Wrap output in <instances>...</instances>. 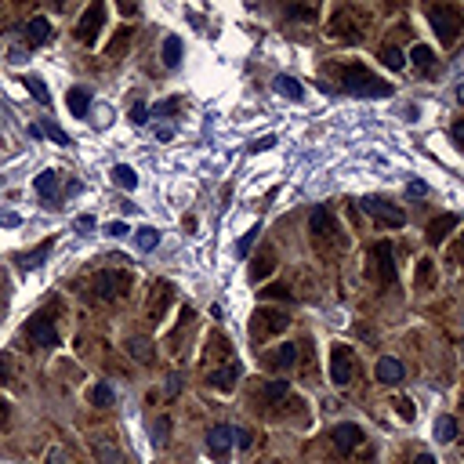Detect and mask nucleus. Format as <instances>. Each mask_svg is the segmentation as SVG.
Here are the masks:
<instances>
[{
	"label": "nucleus",
	"mask_w": 464,
	"mask_h": 464,
	"mask_svg": "<svg viewBox=\"0 0 464 464\" xmlns=\"http://www.w3.org/2000/svg\"><path fill=\"white\" fill-rule=\"evenodd\" d=\"M280 330H286V316L280 309H258L254 312V323H250V338L254 341H265V338H272V334H280Z\"/></svg>",
	"instance_id": "nucleus-2"
},
{
	"label": "nucleus",
	"mask_w": 464,
	"mask_h": 464,
	"mask_svg": "<svg viewBox=\"0 0 464 464\" xmlns=\"http://www.w3.org/2000/svg\"><path fill=\"white\" fill-rule=\"evenodd\" d=\"M436 439L439 442H454L457 439V421L450 418V413H439L436 418Z\"/></svg>",
	"instance_id": "nucleus-22"
},
{
	"label": "nucleus",
	"mask_w": 464,
	"mask_h": 464,
	"mask_svg": "<svg viewBox=\"0 0 464 464\" xmlns=\"http://www.w3.org/2000/svg\"><path fill=\"white\" fill-rule=\"evenodd\" d=\"M272 146H276V138H272V135H265V138H258V141L250 146V153H261V149H272Z\"/></svg>",
	"instance_id": "nucleus-39"
},
{
	"label": "nucleus",
	"mask_w": 464,
	"mask_h": 464,
	"mask_svg": "<svg viewBox=\"0 0 464 464\" xmlns=\"http://www.w3.org/2000/svg\"><path fill=\"white\" fill-rule=\"evenodd\" d=\"M167 301H171V286H167V283H156L153 301H149V323H160V319H164Z\"/></svg>",
	"instance_id": "nucleus-17"
},
{
	"label": "nucleus",
	"mask_w": 464,
	"mask_h": 464,
	"mask_svg": "<svg viewBox=\"0 0 464 464\" xmlns=\"http://www.w3.org/2000/svg\"><path fill=\"white\" fill-rule=\"evenodd\" d=\"M454 141L464 149V120H457V123H454Z\"/></svg>",
	"instance_id": "nucleus-44"
},
{
	"label": "nucleus",
	"mask_w": 464,
	"mask_h": 464,
	"mask_svg": "<svg viewBox=\"0 0 464 464\" xmlns=\"http://www.w3.org/2000/svg\"><path fill=\"white\" fill-rule=\"evenodd\" d=\"M87 399H91V406H113V388H109V385H94L87 392Z\"/></svg>",
	"instance_id": "nucleus-29"
},
{
	"label": "nucleus",
	"mask_w": 464,
	"mask_h": 464,
	"mask_svg": "<svg viewBox=\"0 0 464 464\" xmlns=\"http://www.w3.org/2000/svg\"><path fill=\"white\" fill-rule=\"evenodd\" d=\"M265 298H291V291L286 286H268V291H261Z\"/></svg>",
	"instance_id": "nucleus-41"
},
{
	"label": "nucleus",
	"mask_w": 464,
	"mask_h": 464,
	"mask_svg": "<svg viewBox=\"0 0 464 464\" xmlns=\"http://www.w3.org/2000/svg\"><path fill=\"white\" fill-rule=\"evenodd\" d=\"M113 182H117L120 189H127V193H131V189H138V174H135V167L117 164V167H113Z\"/></svg>",
	"instance_id": "nucleus-24"
},
{
	"label": "nucleus",
	"mask_w": 464,
	"mask_h": 464,
	"mask_svg": "<svg viewBox=\"0 0 464 464\" xmlns=\"http://www.w3.org/2000/svg\"><path fill=\"white\" fill-rule=\"evenodd\" d=\"M66 102H69V113H73V117H87V105H91V98H87V91H80V87H73V91L66 94Z\"/></svg>",
	"instance_id": "nucleus-26"
},
{
	"label": "nucleus",
	"mask_w": 464,
	"mask_h": 464,
	"mask_svg": "<svg viewBox=\"0 0 464 464\" xmlns=\"http://www.w3.org/2000/svg\"><path fill=\"white\" fill-rule=\"evenodd\" d=\"M265 363L272 366V370H291V366L298 363V348L294 345H276L272 352H265Z\"/></svg>",
	"instance_id": "nucleus-14"
},
{
	"label": "nucleus",
	"mask_w": 464,
	"mask_h": 464,
	"mask_svg": "<svg viewBox=\"0 0 464 464\" xmlns=\"http://www.w3.org/2000/svg\"><path fill=\"white\" fill-rule=\"evenodd\" d=\"M413 464H436V457H431V454H418V457H413Z\"/></svg>",
	"instance_id": "nucleus-50"
},
{
	"label": "nucleus",
	"mask_w": 464,
	"mask_h": 464,
	"mask_svg": "<svg viewBox=\"0 0 464 464\" xmlns=\"http://www.w3.org/2000/svg\"><path fill=\"white\" fill-rule=\"evenodd\" d=\"M381 62H385L388 69H403L406 62H403V51H399V47H385V51H381Z\"/></svg>",
	"instance_id": "nucleus-33"
},
{
	"label": "nucleus",
	"mask_w": 464,
	"mask_h": 464,
	"mask_svg": "<svg viewBox=\"0 0 464 464\" xmlns=\"http://www.w3.org/2000/svg\"><path fill=\"white\" fill-rule=\"evenodd\" d=\"M258 232H261V229H250V232H247V236L236 243V254H239V258H247V250H250V243H254V239H258Z\"/></svg>",
	"instance_id": "nucleus-36"
},
{
	"label": "nucleus",
	"mask_w": 464,
	"mask_h": 464,
	"mask_svg": "<svg viewBox=\"0 0 464 464\" xmlns=\"http://www.w3.org/2000/svg\"><path fill=\"white\" fill-rule=\"evenodd\" d=\"M309 229H312V236H316V243H319V239H330L334 232H338V229H334V218H330L327 207H316V211L309 214Z\"/></svg>",
	"instance_id": "nucleus-12"
},
{
	"label": "nucleus",
	"mask_w": 464,
	"mask_h": 464,
	"mask_svg": "<svg viewBox=\"0 0 464 464\" xmlns=\"http://www.w3.org/2000/svg\"><path fill=\"white\" fill-rule=\"evenodd\" d=\"M47 464H76V461L66 446H51V450H47Z\"/></svg>",
	"instance_id": "nucleus-34"
},
{
	"label": "nucleus",
	"mask_w": 464,
	"mask_h": 464,
	"mask_svg": "<svg viewBox=\"0 0 464 464\" xmlns=\"http://www.w3.org/2000/svg\"><path fill=\"white\" fill-rule=\"evenodd\" d=\"M164 439H167V418L156 424V442H164Z\"/></svg>",
	"instance_id": "nucleus-48"
},
{
	"label": "nucleus",
	"mask_w": 464,
	"mask_h": 464,
	"mask_svg": "<svg viewBox=\"0 0 464 464\" xmlns=\"http://www.w3.org/2000/svg\"><path fill=\"white\" fill-rule=\"evenodd\" d=\"M450 229H457V214H442L439 221H431V225H428V243H431V247L442 243Z\"/></svg>",
	"instance_id": "nucleus-20"
},
{
	"label": "nucleus",
	"mask_w": 464,
	"mask_h": 464,
	"mask_svg": "<svg viewBox=\"0 0 464 464\" xmlns=\"http://www.w3.org/2000/svg\"><path fill=\"white\" fill-rule=\"evenodd\" d=\"M51 247H55V239H44V243H40L33 254H26V258H22V268H37V265L47 258V254H51Z\"/></svg>",
	"instance_id": "nucleus-27"
},
{
	"label": "nucleus",
	"mask_w": 464,
	"mask_h": 464,
	"mask_svg": "<svg viewBox=\"0 0 464 464\" xmlns=\"http://www.w3.org/2000/svg\"><path fill=\"white\" fill-rule=\"evenodd\" d=\"M4 413H8V410H4V403H0V421H4Z\"/></svg>",
	"instance_id": "nucleus-52"
},
{
	"label": "nucleus",
	"mask_w": 464,
	"mask_h": 464,
	"mask_svg": "<svg viewBox=\"0 0 464 464\" xmlns=\"http://www.w3.org/2000/svg\"><path fill=\"white\" fill-rule=\"evenodd\" d=\"M461 239H464V232H461Z\"/></svg>",
	"instance_id": "nucleus-53"
},
{
	"label": "nucleus",
	"mask_w": 464,
	"mask_h": 464,
	"mask_svg": "<svg viewBox=\"0 0 464 464\" xmlns=\"http://www.w3.org/2000/svg\"><path fill=\"white\" fill-rule=\"evenodd\" d=\"M363 211L370 214V218H377L381 225H392V229H399V225L406 221V214L399 211V207H392V203H385V200H377V196L363 200Z\"/></svg>",
	"instance_id": "nucleus-6"
},
{
	"label": "nucleus",
	"mask_w": 464,
	"mask_h": 464,
	"mask_svg": "<svg viewBox=\"0 0 464 464\" xmlns=\"http://www.w3.org/2000/svg\"><path fill=\"white\" fill-rule=\"evenodd\" d=\"M40 131H47V135H51V138L58 141V146H73V138H69L66 131H62V127H55V123H44Z\"/></svg>",
	"instance_id": "nucleus-35"
},
{
	"label": "nucleus",
	"mask_w": 464,
	"mask_h": 464,
	"mask_svg": "<svg viewBox=\"0 0 464 464\" xmlns=\"http://www.w3.org/2000/svg\"><path fill=\"white\" fill-rule=\"evenodd\" d=\"M131 120H135V123H146V120H149V109H146V105H135V109H131Z\"/></svg>",
	"instance_id": "nucleus-40"
},
{
	"label": "nucleus",
	"mask_w": 464,
	"mask_h": 464,
	"mask_svg": "<svg viewBox=\"0 0 464 464\" xmlns=\"http://www.w3.org/2000/svg\"><path fill=\"white\" fill-rule=\"evenodd\" d=\"M341 91L359 94V98H388V94H392V84L377 80L374 73H366L363 66H348V69L341 73Z\"/></svg>",
	"instance_id": "nucleus-1"
},
{
	"label": "nucleus",
	"mask_w": 464,
	"mask_h": 464,
	"mask_svg": "<svg viewBox=\"0 0 464 464\" xmlns=\"http://www.w3.org/2000/svg\"><path fill=\"white\" fill-rule=\"evenodd\" d=\"M73 229H76V232H91V229H94V218H91V214H76Z\"/></svg>",
	"instance_id": "nucleus-37"
},
{
	"label": "nucleus",
	"mask_w": 464,
	"mask_h": 464,
	"mask_svg": "<svg viewBox=\"0 0 464 464\" xmlns=\"http://www.w3.org/2000/svg\"><path fill=\"white\" fill-rule=\"evenodd\" d=\"M286 395H291V381H283V377H280V381H268L258 399H261L265 406H276L280 399H286Z\"/></svg>",
	"instance_id": "nucleus-18"
},
{
	"label": "nucleus",
	"mask_w": 464,
	"mask_h": 464,
	"mask_svg": "<svg viewBox=\"0 0 464 464\" xmlns=\"http://www.w3.org/2000/svg\"><path fill=\"white\" fill-rule=\"evenodd\" d=\"M334 446H338L341 454H352L363 446V428L359 424H338L334 428Z\"/></svg>",
	"instance_id": "nucleus-9"
},
{
	"label": "nucleus",
	"mask_w": 464,
	"mask_h": 464,
	"mask_svg": "<svg viewBox=\"0 0 464 464\" xmlns=\"http://www.w3.org/2000/svg\"><path fill=\"white\" fill-rule=\"evenodd\" d=\"M374 374H377L381 385H399V381H403V363L392 359V356H381L377 366H374Z\"/></svg>",
	"instance_id": "nucleus-15"
},
{
	"label": "nucleus",
	"mask_w": 464,
	"mask_h": 464,
	"mask_svg": "<svg viewBox=\"0 0 464 464\" xmlns=\"http://www.w3.org/2000/svg\"><path fill=\"white\" fill-rule=\"evenodd\" d=\"M428 22H431V29L439 33V40L442 44H454L457 40V29H461V19H457V11H450V8H428Z\"/></svg>",
	"instance_id": "nucleus-4"
},
{
	"label": "nucleus",
	"mask_w": 464,
	"mask_h": 464,
	"mask_svg": "<svg viewBox=\"0 0 464 464\" xmlns=\"http://www.w3.org/2000/svg\"><path fill=\"white\" fill-rule=\"evenodd\" d=\"M0 221H4V225H19V214H11V211H4V214H0Z\"/></svg>",
	"instance_id": "nucleus-49"
},
{
	"label": "nucleus",
	"mask_w": 464,
	"mask_h": 464,
	"mask_svg": "<svg viewBox=\"0 0 464 464\" xmlns=\"http://www.w3.org/2000/svg\"><path fill=\"white\" fill-rule=\"evenodd\" d=\"M127 352H131L138 363H153L156 359V352H153V345L146 338H131V341H127Z\"/></svg>",
	"instance_id": "nucleus-23"
},
{
	"label": "nucleus",
	"mask_w": 464,
	"mask_h": 464,
	"mask_svg": "<svg viewBox=\"0 0 464 464\" xmlns=\"http://www.w3.org/2000/svg\"><path fill=\"white\" fill-rule=\"evenodd\" d=\"M26 87H29V94H33L40 105H51V94H47V87H44L40 76H26Z\"/></svg>",
	"instance_id": "nucleus-28"
},
{
	"label": "nucleus",
	"mask_w": 464,
	"mask_h": 464,
	"mask_svg": "<svg viewBox=\"0 0 464 464\" xmlns=\"http://www.w3.org/2000/svg\"><path fill=\"white\" fill-rule=\"evenodd\" d=\"M232 439H236V431L225 428V424H218V428L207 431V450H211L214 457H225L232 450Z\"/></svg>",
	"instance_id": "nucleus-11"
},
{
	"label": "nucleus",
	"mask_w": 464,
	"mask_h": 464,
	"mask_svg": "<svg viewBox=\"0 0 464 464\" xmlns=\"http://www.w3.org/2000/svg\"><path fill=\"white\" fill-rule=\"evenodd\" d=\"M410 58H413V66H418V69H428L431 62H436V55H431V47H424V44H418V47H413V51H410Z\"/></svg>",
	"instance_id": "nucleus-32"
},
{
	"label": "nucleus",
	"mask_w": 464,
	"mask_h": 464,
	"mask_svg": "<svg viewBox=\"0 0 464 464\" xmlns=\"http://www.w3.org/2000/svg\"><path fill=\"white\" fill-rule=\"evenodd\" d=\"M91 450H94V457H98L102 464H127L123 454L117 450V442L105 439V436H91Z\"/></svg>",
	"instance_id": "nucleus-13"
},
{
	"label": "nucleus",
	"mask_w": 464,
	"mask_h": 464,
	"mask_svg": "<svg viewBox=\"0 0 464 464\" xmlns=\"http://www.w3.org/2000/svg\"><path fill=\"white\" fill-rule=\"evenodd\" d=\"M131 229H127V221H113V225H109V236H127Z\"/></svg>",
	"instance_id": "nucleus-42"
},
{
	"label": "nucleus",
	"mask_w": 464,
	"mask_h": 464,
	"mask_svg": "<svg viewBox=\"0 0 464 464\" xmlns=\"http://www.w3.org/2000/svg\"><path fill=\"white\" fill-rule=\"evenodd\" d=\"M232 431H236V446H250V436L243 428H232Z\"/></svg>",
	"instance_id": "nucleus-47"
},
{
	"label": "nucleus",
	"mask_w": 464,
	"mask_h": 464,
	"mask_svg": "<svg viewBox=\"0 0 464 464\" xmlns=\"http://www.w3.org/2000/svg\"><path fill=\"white\" fill-rule=\"evenodd\" d=\"M399 418L413 421V403H410V399H399Z\"/></svg>",
	"instance_id": "nucleus-38"
},
{
	"label": "nucleus",
	"mask_w": 464,
	"mask_h": 464,
	"mask_svg": "<svg viewBox=\"0 0 464 464\" xmlns=\"http://www.w3.org/2000/svg\"><path fill=\"white\" fill-rule=\"evenodd\" d=\"M236 377H239V370L236 366H218V370H211V388H218V392H232V385H236Z\"/></svg>",
	"instance_id": "nucleus-19"
},
{
	"label": "nucleus",
	"mask_w": 464,
	"mask_h": 464,
	"mask_svg": "<svg viewBox=\"0 0 464 464\" xmlns=\"http://www.w3.org/2000/svg\"><path fill=\"white\" fill-rule=\"evenodd\" d=\"M272 272V261H261V265H254V280H261V276H268Z\"/></svg>",
	"instance_id": "nucleus-45"
},
{
	"label": "nucleus",
	"mask_w": 464,
	"mask_h": 464,
	"mask_svg": "<svg viewBox=\"0 0 464 464\" xmlns=\"http://www.w3.org/2000/svg\"><path fill=\"white\" fill-rule=\"evenodd\" d=\"M135 243H138V250H153L160 243V232L156 229H138L135 232Z\"/></svg>",
	"instance_id": "nucleus-31"
},
{
	"label": "nucleus",
	"mask_w": 464,
	"mask_h": 464,
	"mask_svg": "<svg viewBox=\"0 0 464 464\" xmlns=\"http://www.w3.org/2000/svg\"><path fill=\"white\" fill-rule=\"evenodd\" d=\"M164 62H167V66H178V62H182V40L178 37L164 40Z\"/></svg>",
	"instance_id": "nucleus-30"
},
{
	"label": "nucleus",
	"mask_w": 464,
	"mask_h": 464,
	"mask_svg": "<svg viewBox=\"0 0 464 464\" xmlns=\"http://www.w3.org/2000/svg\"><path fill=\"white\" fill-rule=\"evenodd\" d=\"M370 276L377 283H395V261H392V243L388 239H381V243L370 250Z\"/></svg>",
	"instance_id": "nucleus-3"
},
{
	"label": "nucleus",
	"mask_w": 464,
	"mask_h": 464,
	"mask_svg": "<svg viewBox=\"0 0 464 464\" xmlns=\"http://www.w3.org/2000/svg\"><path fill=\"white\" fill-rule=\"evenodd\" d=\"M33 189H37V193H40L44 200H51V196H55V189H58V174H55V171H44V174H37Z\"/></svg>",
	"instance_id": "nucleus-25"
},
{
	"label": "nucleus",
	"mask_w": 464,
	"mask_h": 464,
	"mask_svg": "<svg viewBox=\"0 0 464 464\" xmlns=\"http://www.w3.org/2000/svg\"><path fill=\"white\" fill-rule=\"evenodd\" d=\"M352 377H356V363H352L348 348L345 345H334V356H330V381L334 385H352Z\"/></svg>",
	"instance_id": "nucleus-5"
},
{
	"label": "nucleus",
	"mask_w": 464,
	"mask_h": 464,
	"mask_svg": "<svg viewBox=\"0 0 464 464\" xmlns=\"http://www.w3.org/2000/svg\"><path fill=\"white\" fill-rule=\"evenodd\" d=\"M47 37H51V22H47L44 15L29 19V26H26V44H29V47H40V44H47Z\"/></svg>",
	"instance_id": "nucleus-16"
},
{
	"label": "nucleus",
	"mask_w": 464,
	"mask_h": 464,
	"mask_svg": "<svg viewBox=\"0 0 464 464\" xmlns=\"http://www.w3.org/2000/svg\"><path fill=\"white\" fill-rule=\"evenodd\" d=\"M276 91L283 94V98H291V102H301V98H305V87H301L294 76H276Z\"/></svg>",
	"instance_id": "nucleus-21"
},
{
	"label": "nucleus",
	"mask_w": 464,
	"mask_h": 464,
	"mask_svg": "<svg viewBox=\"0 0 464 464\" xmlns=\"http://www.w3.org/2000/svg\"><path fill=\"white\" fill-rule=\"evenodd\" d=\"M424 193H428L424 182H410V196H424Z\"/></svg>",
	"instance_id": "nucleus-46"
},
{
	"label": "nucleus",
	"mask_w": 464,
	"mask_h": 464,
	"mask_svg": "<svg viewBox=\"0 0 464 464\" xmlns=\"http://www.w3.org/2000/svg\"><path fill=\"white\" fill-rule=\"evenodd\" d=\"M428 283H431V265L421 261V280H418V286H428Z\"/></svg>",
	"instance_id": "nucleus-43"
},
{
	"label": "nucleus",
	"mask_w": 464,
	"mask_h": 464,
	"mask_svg": "<svg viewBox=\"0 0 464 464\" xmlns=\"http://www.w3.org/2000/svg\"><path fill=\"white\" fill-rule=\"evenodd\" d=\"M26 334H29V341L40 345V348H58V330L51 319H44V316H33L26 323Z\"/></svg>",
	"instance_id": "nucleus-7"
},
{
	"label": "nucleus",
	"mask_w": 464,
	"mask_h": 464,
	"mask_svg": "<svg viewBox=\"0 0 464 464\" xmlns=\"http://www.w3.org/2000/svg\"><path fill=\"white\" fill-rule=\"evenodd\" d=\"M457 98L464 102V80H461V84H457Z\"/></svg>",
	"instance_id": "nucleus-51"
},
{
	"label": "nucleus",
	"mask_w": 464,
	"mask_h": 464,
	"mask_svg": "<svg viewBox=\"0 0 464 464\" xmlns=\"http://www.w3.org/2000/svg\"><path fill=\"white\" fill-rule=\"evenodd\" d=\"M102 19H105V8L102 4H91V11L80 19V29H76V37L80 40H87L94 44V37H98V29H102Z\"/></svg>",
	"instance_id": "nucleus-10"
},
{
	"label": "nucleus",
	"mask_w": 464,
	"mask_h": 464,
	"mask_svg": "<svg viewBox=\"0 0 464 464\" xmlns=\"http://www.w3.org/2000/svg\"><path fill=\"white\" fill-rule=\"evenodd\" d=\"M94 291H98L102 301H117V298L127 294V280L117 276V272H98V276H94Z\"/></svg>",
	"instance_id": "nucleus-8"
}]
</instances>
